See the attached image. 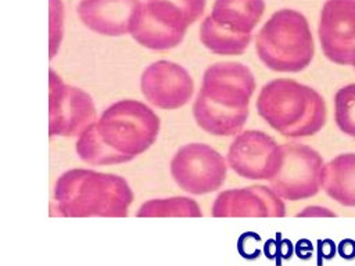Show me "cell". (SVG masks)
Here are the masks:
<instances>
[{"instance_id":"cell-9","label":"cell","mask_w":355,"mask_h":266,"mask_svg":"<svg viewBox=\"0 0 355 266\" xmlns=\"http://www.w3.org/2000/svg\"><path fill=\"white\" fill-rule=\"evenodd\" d=\"M97 121L93 98L80 87L67 85L54 71H49V134L78 137Z\"/></svg>"},{"instance_id":"cell-20","label":"cell","mask_w":355,"mask_h":266,"mask_svg":"<svg viewBox=\"0 0 355 266\" xmlns=\"http://www.w3.org/2000/svg\"><path fill=\"white\" fill-rule=\"evenodd\" d=\"M50 3V40L49 58L53 60L58 53L64 33V6L61 0H49Z\"/></svg>"},{"instance_id":"cell-14","label":"cell","mask_w":355,"mask_h":266,"mask_svg":"<svg viewBox=\"0 0 355 266\" xmlns=\"http://www.w3.org/2000/svg\"><path fill=\"white\" fill-rule=\"evenodd\" d=\"M140 0H80L78 15L90 30L104 36L129 33L130 19Z\"/></svg>"},{"instance_id":"cell-25","label":"cell","mask_w":355,"mask_h":266,"mask_svg":"<svg viewBox=\"0 0 355 266\" xmlns=\"http://www.w3.org/2000/svg\"><path fill=\"white\" fill-rule=\"evenodd\" d=\"M294 251L297 254V256L300 259H309L311 255H312V251H313V247L311 244L309 240H300L295 247H294Z\"/></svg>"},{"instance_id":"cell-5","label":"cell","mask_w":355,"mask_h":266,"mask_svg":"<svg viewBox=\"0 0 355 266\" xmlns=\"http://www.w3.org/2000/svg\"><path fill=\"white\" fill-rule=\"evenodd\" d=\"M262 64L275 72H301L313 60L315 42L305 15L293 8L273 12L255 36Z\"/></svg>"},{"instance_id":"cell-6","label":"cell","mask_w":355,"mask_h":266,"mask_svg":"<svg viewBox=\"0 0 355 266\" xmlns=\"http://www.w3.org/2000/svg\"><path fill=\"white\" fill-rule=\"evenodd\" d=\"M207 0H146L135 10L129 35L143 47L164 51L178 47L204 12Z\"/></svg>"},{"instance_id":"cell-7","label":"cell","mask_w":355,"mask_h":266,"mask_svg":"<svg viewBox=\"0 0 355 266\" xmlns=\"http://www.w3.org/2000/svg\"><path fill=\"white\" fill-rule=\"evenodd\" d=\"M171 176L186 193L209 194L222 187L227 176L226 158L205 143L182 145L171 159Z\"/></svg>"},{"instance_id":"cell-10","label":"cell","mask_w":355,"mask_h":266,"mask_svg":"<svg viewBox=\"0 0 355 266\" xmlns=\"http://www.w3.org/2000/svg\"><path fill=\"white\" fill-rule=\"evenodd\" d=\"M226 162L243 179L270 180L282 162V144L262 130H244L230 143Z\"/></svg>"},{"instance_id":"cell-17","label":"cell","mask_w":355,"mask_h":266,"mask_svg":"<svg viewBox=\"0 0 355 266\" xmlns=\"http://www.w3.org/2000/svg\"><path fill=\"white\" fill-rule=\"evenodd\" d=\"M252 35H237L220 28L209 15L200 25V40L205 48L218 55H240L243 54Z\"/></svg>"},{"instance_id":"cell-19","label":"cell","mask_w":355,"mask_h":266,"mask_svg":"<svg viewBox=\"0 0 355 266\" xmlns=\"http://www.w3.org/2000/svg\"><path fill=\"white\" fill-rule=\"evenodd\" d=\"M334 121L344 134L355 139V83L345 85L336 91Z\"/></svg>"},{"instance_id":"cell-27","label":"cell","mask_w":355,"mask_h":266,"mask_svg":"<svg viewBox=\"0 0 355 266\" xmlns=\"http://www.w3.org/2000/svg\"><path fill=\"white\" fill-rule=\"evenodd\" d=\"M354 68H355V64H354Z\"/></svg>"},{"instance_id":"cell-16","label":"cell","mask_w":355,"mask_h":266,"mask_svg":"<svg viewBox=\"0 0 355 266\" xmlns=\"http://www.w3.org/2000/svg\"><path fill=\"white\" fill-rule=\"evenodd\" d=\"M320 188L336 202L355 208V152L338 154L323 163Z\"/></svg>"},{"instance_id":"cell-12","label":"cell","mask_w":355,"mask_h":266,"mask_svg":"<svg viewBox=\"0 0 355 266\" xmlns=\"http://www.w3.org/2000/svg\"><path fill=\"white\" fill-rule=\"evenodd\" d=\"M140 90L155 108L172 111L182 108L193 98L194 82L189 71L180 64L159 60L143 71Z\"/></svg>"},{"instance_id":"cell-8","label":"cell","mask_w":355,"mask_h":266,"mask_svg":"<svg viewBox=\"0 0 355 266\" xmlns=\"http://www.w3.org/2000/svg\"><path fill=\"white\" fill-rule=\"evenodd\" d=\"M322 155L302 143L282 144V162L277 173L269 180L270 188L287 201H301L320 191Z\"/></svg>"},{"instance_id":"cell-18","label":"cell","mask_w":355,"mask_h":266,"mask_svg":"<svg viewBox=\"0 0 355 266\" xmlns=\"http://www.w3.org/2000/svg\"><path fill=\"white\" fill-rule=\"evenodd\" d=\"M136 216L140 218H200L202 216L198 202L190 197L153 198L141 204Z\"/></svg>"},{"instance_id":"cell-1","label":"cell","mask_w":355,"mask_h":266,"mask_svg":"<svg viewBox=\"0 0 355 266\" xmlns=\"http://www.w3.org/2000/svg\"><path fill=\"white\" fill-rule=\"evenodd\" d=\"M159 116L144 103L123 98L108 105L75 143V151L90 165H118L146 152L157 140Z\"/></svg>"},{"instance_id":"cell-26","label":"cell","mask_w":355,"mask_h":266,"mask_svg":"<svg viewBox=\"0 0 355 266\" xmlns=\"http://www.w3.org/2000/svg\"><path fill=\"white\" fill-rule=\"evenodd\" d=\"M280 252H282V259H290L293 252H294V245L291 244L290 240H283L280 241Z\"/></svg>"},{"instance_id":"cell-22","label":"cell","mask_w":355,"mask_h":266,"mask_svg":"<svg viewBox=\"0 0 355 266\" xmlns=\"http://www.w3.org/2000/svg\"><path fill=\"white\" fill-rule=\"evenodd\" d=\"M280 241H282V236L280 233H277L276 240H268L263 247L262 251L265 254V256L268 259H276L277 266H280L282 263V252H280Z\"/></svg>"},{"instance_id":"cell-15","label":"cell","mask_w":355,"mask_h":266,"mask_svg":"<svg viewBox=\"0 0 355 266\" xmlns=\"http://www.w3.org/2000/svg\"><path fill=\"white\" fill-rule=\"evenodd\" d=\"M265 11V0H215L209 17L223 29L251 35Z\"/></svg>"},{"instance_id":"cell-24","label":"cell","mask_w":355,"mask_h":266,"mask_svg":"<svg viewBox=\"0 0 355 266\" xmlns=\"http://www.w3.org/2000/svg\"><path fill=\"white\" fill-rule=\"evenodd\" d=\"M336 248H337V252L341 258L348 259V260L355 258V241L354 240L345 238Z\"/></svg>"},{"instance_id":"cell-3","label":"cell","mask_w":355,"mask_h":266,"mask_svg":"<svg viewBox=\"0 0 355 266\" xmlns=\"http://www.w3.org/2000/svg\"><path fill=\"white\" fill-rule=\"evenodd\" d=\"M133 198L125 177L86 168L65 170L54 184V200L64 216L122 218Z\"/></svg>"},{"instance_id":"cell-23","label":"cell","mask_w":355,"mask_h":266,"mask_svg":"<svg viewBox=\"0 0 355 266\" xmlns=\"http://www.w3.org/2000/svg\"><path fill=\"white\" fill-rule=\"evenodd\" d=\"M337 252L336 244L331 240H319L318 241V266H322L323 259H331Z\"/></svg>"},{"instance_id":"cell-13","label":"cell","mask_w":355,"mask_h":266,"mask_svg":"<svg viewBox=\"0 0 355 266\" xmlns=\"http://www.w3.org/2000/svg\"><path fill=\"white\" fill-rule=\"evenodd\" d=\"M286 205L268 186L254 184L219 193L212 204L215 218H283Z\"/></svg>"},{"instance_id":"cell-11","label":"cell","mask_w":355,"mask_h":266,"mask_svg":"<svg viewBox=\"0 0 355 266\" xmlns=\"http://www.w3.org/2000/svg\"><path fill=\"white\" fill-rule=\"evenodd\" d=\"M318 37L324 57L344 66L355 64V0H326Z\"/></svg>"},{"instance_id":"cell-21","label":"cell","mask_w":355,"mask_h":266,"mask_svg":"<svg viewBox=\"0 0 355 266\" xmlns=\"http://www.w3.org/2000/svg\"><path fill=\"white\" fill-rule=\"evenodd\" d=\"M261 236L257 233H243L237 240V251L244 259H257L261 255Z\"/></svg>"},{"instance_id":"cell-2","label":"cell","mask_w":355,"mask_h":266,"mask_svg":"<svg viewBox=\"0 0 355 266\" xmlns=\"http://www.w3.org/2000/svg\"><path fill=\"white\" fill-rule=\"evenodd\" d=\"M255 87L252 71L241 62L220 61L209 65L193 104L197 125L212 136L239 134L248 119Z\"/></svg>"},{"instance_id":"cell-4","label":"cell","mask_w":355,"mask_h":266,"mask_svg":"<svg viewBox=\"0 0 355 266\" xmlns=\"http://www.w3.org/2000/svg\"><path fill=\"white\" fill-rule=\"evenodd\" d=\"M255 107L273 130L290 139L316 134L327 119L326 103L320 93L288 78H277L263 85Z\"/></svg>"}]
</instances>
